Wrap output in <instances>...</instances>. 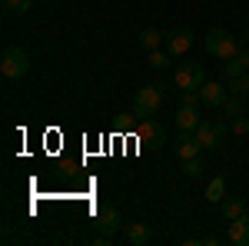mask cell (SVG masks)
Masks as SVG:
<instances>
[{
  "mask_svg": "<svg viewBox=\"0 0 249 246\" xmlns=\"http://www.w3.org/2000/svg\"><path fill=\"white\" fill-rule=\"evenodd\" d=\"M120 209L110 207V203H103V207L96 209V216H93V227H96V240L93 243H107L110 236H113L116 229H120Z\"/></svg>",
  "mask_w": 249,
  "mask_h": 246,
  "instance_id": "277c9868",
  "label": "cell"
},
{
  "mask_svg": "<svg viewBox=\"0 0 249 246\" xmlns=\"http://www.w3.org/2000/svg\"><path fill=\"white\" fill-rule=\"evenodd\" d=\"M146 63H150L153 70H166L173 63V54L170 50H150V60H146Z\"/></svg>",
  "mask_w": 249,
  "mask_h": 246,
  "instance_id": "d6986e66",
  "label": "cell"
},
{
  "mask_svg": "<svg viewBox=\"0 0 249 246\" xmlns=\"http://www.w3.org/2000/svg\"><path fill=\"white\" fill-rule=\"evenodd\" d=\"M183 167H186V176H193V180H196V176H203V160H199V156L186 160Z\"/></svg>",
  "mask_w": 249,
  "mask_h": 246,
  "instance_id": "7402d4cb",
  "label": "cell"
},
{
  "mask_svg": "<svg viewBox=\"0 0 249 246\" xmlns=\"http://www.w3.org/2000/svg\"><path fill=\"white\" fill-rule=\"evenodd\" d=\"M30 7H34V0H3V10L7 14H17V17L30 14Z\"/></svg>",
  "mask_w": 249,
  "mask_h": 246,
  "instance_id": "ffe728a7",
  "label": "cell"
},
{
  "mask_svg": "<svg viewBox=\"0 0 249 246\" xmlns=\"http://www.w3.org/2000/svg\"><path fill=\"white\" fill-rule=\"evenodd\" d=\"M226 240L232 246H249V213L230 220V229H226Z\"/></svg>",
  "mask_w": 249,
  "mask_h": 246,
  "instance_id": "7c38bea8",
  "label": "cell"
},
{
  "mask_svg": "<svg viewBox=\"0 0 249 246\" xmlns=\"http://www.w3.org/2000/svg\"><path fill=\"white\" fill-rule=\"evenodd\" d=\"M249 70V50H239L232 60H223V76L226 80H236V76H243Z\"/></svg>",
  "mask_w": 249,
  "mask_h": 246,
  "instance_id": "4fadbf2b",
  "label": "cell"
},
{
  "mask_svg": "<svg viewBox=\"0 0 249 246\" xmlns=\"http://www.w3.org/2000/svg\"><path fill=\"white\" fill-rule=\"evenodd\" d=\"M219 213H223V220L230 223V220H236V216H243V213H246V203H243L239 196H226V200L219 203Z\"/></svg>",
  "mask_w": 249,
  "mask_h": 246,
  "instance_id": "9a60e30c",
  "label": "cell"
},
{
  "mask_svg": "<svg viewBox=\"0 0 249 246\" xmlns=\"http://www.w3.org/2000/svg\"><path fill=\"white\" fill-rule=\"evenodd\" d=\"M173 153H176V160H179V163H186V160H193V156H199L203 147H199L196 133H183V130H179V140L173 143Z\"/></svg>",
  "mask_w": 249,
  "mask_h": 246,
  "instance_id": "ba28073f",
  "label": "cell"
},
{
  "mask_svg": "<svg viewBox=\"0 0 249 246\" xmlns=\"http://www.w3.org/2000/svg\"><path fill=\"white\" fill-rule=\"evenodd\" d=\"M140 43H143L146 50H160V43H163V34H160L156 27H146V30L140 34Z\"/></svg>",
  "mask_w": 249,
  "mask_h": 246,
  "instance_id": "ac0fdd59",
  "label": "cell"
},
{
  "mask_svg": "<svg viewBox=\"0 0 249 246\" xmlns=\"http://www.w3.org/2000/svg\"><path fill=\"white\" fill-rule=\"evenodd\" d=\"M199 123H203L199 107H196V103H179V110H176V127H179L183 133H193Z\"/></svg>",
  "mask_w": 249,
  "mask_h": 246,
  "instance_id": "30bf717a",
  "label": "cell"
},
{
  "mask_svg": "<svg viewBox=\"0 0 249 246\" xmlns=\"http://www.w3.org/2000/svg\"><path fill=\"white\" fill-rule=\"evenodd\" d=\"M243 43H249V23H246V34H243Z\"/></svg>",
  "mask_w": 249,
  "mask_h": 246,
  "instance_id": "cb8c5ba5",
  "label": "cell"
},
{
  "mask_svg": "<svg viewBox=\"0 0 249 246\" xmlns=\"http://www.w3.org/2000/svg\"><path fill=\"white\" fill-rule=\"evenodd\" d=\"M230 94H239V96H249V70L243 76L230 80Z\"/></svg>",
  "mask_w": 249,
  "mask_h": 246,
  "instance_id": "44dd1931",
  "label": "cell"
},
{
  "mask_svg": "<svg viewBox=\"0 0 249 246\" xmlns=\"http://www.w3.org/2000/svg\"><path fill=\"white\" fill-rule=\"evenodd\" d=\"M206 54H213L216 60H232L239 54V40L232 37L230 30H223V27H213L206 34Z\"/></svg>",
  "mask_w": 249,
  "mask_h": 246,
  "instance_id": "3957f363",
  "label": "cell"
},
{
  "mask_svg": "<svg viewBox=\"0 0 249 246\" xmlns=\"http://www.w3.org/2000/svg\"><path fill=\"white\" fill-rule=\"evenodd\" d=\"M173 80H176L179 90H199L206 83V70H203V63H179Z\"/></svg>",
  "mask_w": 249,
  "mask_h": 246,
  "instance_id": "8992f818",
  "label": "cell"
},
{
  "mask_svg": "<svg viewBox=\"0 0 249 246\" xmlns=\"http://www.w3.org/2000/svg\"><path fill=\"white\" fill-rule=\"evenodd\" d=\"M206 200H210V203H223V200H226V180H223V176H213V180H210V187H206Z\"/></svg>",
  "mask_w": 249,
  "mask_h": 246,
  "instance_id": "2e32d148",
  "label": "cell"
},
{
  "mask_svg": "<svg viewBox=\"0 0 249 246\" xmlns=\"http://www.w3.org/2000/svg\"><path fill=\"white\" fill-rule=\"evenodd\" d=\"M243 100H246V96H239V94H230L226 96V103H223V110H226V116H243L246 114V103H243Z\"/></svg>",
  "mask_w": 249,
  "mask_h": 246,
  "instance_id": "e0dca14e",
  "label": "cell"
},
{
  "mask_svg": "<svg viewBox=\"0 0 249 246\" xmlns=\"http://www.w3.org/2000/svg\"><path fill=\"white\" fill-rule=\"evenodd\" d=\"M136 123H140V127H136V140H140L146 150H153V153L163 150V143H166V130L156 123L153 116H150V120H136Z\"/></svg>",
  "mask_w": 249,
  "mask_h": 246,
  "instance_id": "5b68a950",
  "label": "cell"
},
{
  "mask_svg": "<svg viewBox=\"0 0 249 246\" xmlns=\"http://www.w3.org/2000/svg\"><path fill=\"white\" fill-rule=\"evenodd\" d=\"M126 243L130 246H150L153 243V229L146 223H130L126 227Z\"/></svg>",
  "mask_w": 249,
  "mask_h": 246,
  "instance_id": "5bb4252c",
  "label": "cell"
},
{
  "mask_svg": "<svg viewBox=\"0 0 249 246\" xmlns=\"http://www.w3.org/2000/svg\"><path fill=\"white\" fill-rule=\"evenodd\" d=\"M232 133H236V136H246L249 133V116H232Z\"/></svg>",
  "mask_w": 249,
  "mask_h": 246,
  "instance_id": "603a6c76",
  "label": "cell"
},
{
  "mask_svg": "<svg viewBox=\"0 0 249 246\" xmlns=\"http://www.w3.org/2000/svg\"><path fill=\"white\" fill-rule=\"evenodd\" d=\"M246 23H249V17H246Z\"/></svg>",
  "mask_w": 249,
  "mask_h": 246,
  "instance_id": "d4e9b609",
  "label": "cell"
},
{
  "mask_svg": "<svg viewBox=\"0 0 249 246\" xmlns=\"http://www.w3.org/2000/svg\"><path fill=\"white\" fill-rule=\"evenodd\" d=\"M226 96H230V90H226L223 83H216V80H206V83L199 87V100H203L206 107H223Z\"/></svg>",
  "mask_w": 249,
  "mask_h": 246,
  "instance_id": "8fae6325",
  "label": "cell"
},
{
  "mask_svg": "<svg viewBox=\"0 0 249 246\" xmlns=\"http://www.w3.org/2000/svg\"><path fill=\"white\" fill-rule=\"evenodd\" d=\"M163 100H166V90H163L160 83L140 87V90H136V100H133V116L136 120H150V116H156V110L163 107Z\"/></svg>",
  "mask_w": 249,
  "mask_h": 246,
  "instance_id": "7a4b0ae2",
  "label": "cell"
},
{
  "mask_svg": "<svg viewBox=\"0 0 249 246\" xmlns=\"http://www.w3.org/2000/svg\"><path fill=\"white\" fill-rule=\"evenodd\" d=\"M190 47H193V30L190 27H176V30L166 34V50H170L173 57H183Z\"/></svg>",
  "mask_w": 249,
  "mask_h": 246,
  "instance_id": "9c48e42d",
  "label": "cell"
},
{
  "mask_svg": "<svg viewBox=\"0 0 249 246\" xmlns=\"http://www.w3.org/2000/svg\"><path fill=\"white\" fill-rule=\"evenodd\" d=\"M193 133H196V140H199L203 150H216V147L226 140V127H223V123H210V120H203Z\"/></svg>",
  "mask_w": 249,
  "mask_h": 246,
  "instance_id": "52a82bcc",
  "label": "cell"
},
{
  "mask_svg": "<svg viewBox=\"0 0 249 246\" xmlns=\"http://www.w3.org/2000/svg\"><path fill=\"white\" fill-rule=\"evenodd\" d=\"M0 74H3V80H23V76L30 74V54H27L23 47H17V43L3 47Z\"/></svg>",
  "mask_w": 249,
  "mask_h": 246,
  "instance_id": "6da1fadb",
  "label": "cell"
}]
</instances>
